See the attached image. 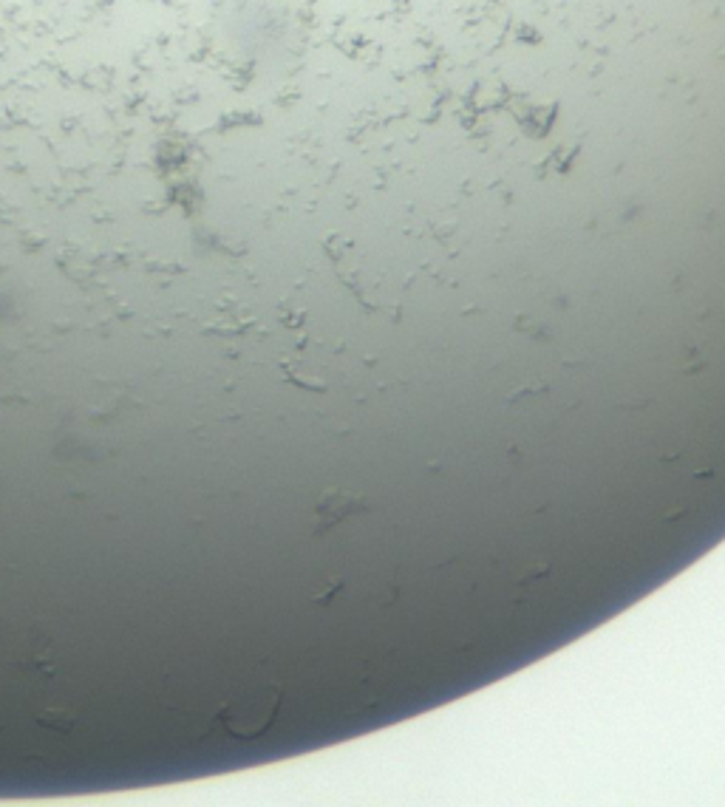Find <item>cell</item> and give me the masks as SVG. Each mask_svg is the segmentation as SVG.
<instances>
[{"mask_svg":"<svg viewBox=\"0 0 725 807\" xmlns=\"http://www.w3.org/2000/svg\"><path fill=\"white\" fill-rule=\"evenodd\" d=\"M355 510H363V502L352 496V493H329L318 505V519L323 527H332V524L343 522L346 516H352Z\"/></svg>","mask_w":725,"mask_h":807,"instance_id":"2","label":"cell"},{"mask_svg":"<svg viewBox=\"0 0 725 807\" xmlns=\"http://www.w3.org/2000/svg\"><path fill=\"white\" fill-rule=\"evenodd\" d=\"M275 703H278V697H275L272 689L253 691L244 700H238V703L227 708L224 723L236 737H255L270 725L272 714H275Z\"/></svg>","mask_w":725,"mask_h":807,"instance_id":"1","label":"cell"}]
</instances>
